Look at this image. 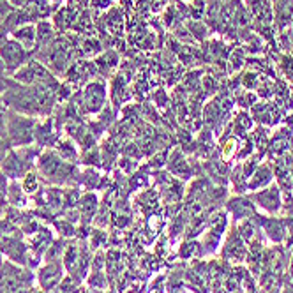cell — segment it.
<instances>
[{
  "mask_svg": "<svg viewBox=\"0 0 293 293\" xmlns=\"http://www.w3.org/2000/svg\"><path fill=\"white\" fill-rule=\"evenodd\" d=\"M7 131L14 145H25L34 142L35 122L28 117H11L7 120Z\"/></svg>",
  "mask_w": 293,
  "mask_h": 293,
  "instance_id": "1",
  "label": "cell"
},
{
  "mask_svg": "<svg viewBox=\"0 0 293 293\" xmlns=\"http://www.w3.org/2000/svg\"><path fill=\"white\" fill-rule=\"evenodd\" d=\"M104 97H106V89L99 81H92L89 83L83 92V103L80 104L81 108L87 113H97L104 104Z\"/></svg>",
  "mask_w": 293,
  "mask_h": 293,
  "instance_id": "2",
  "label": "cell"
},
{
  "mask_svg": "<svg viewBox=\"0 0 293 293\" xmlns=\"http://www.w3.org/2000/svg\"><path fill=\"white\" fill-rule=\"evenodd\" d=\"M2 60H4L5 67L11 71L18 69L25 60H27V51L18 41H9L2 46Z\"/></svg>",
  "mask_w": 293,
  "mask_h": 293,
  "instance_id": "3",
  "label": "cell"
},
{
  "mask_svg": "<svg viewBox=\"0 0 293 293\" xmlns=\"http://www.w3.org/2000/svg\"><path fill=\"white\" fill-rule=\"evenodd\" d=\"M25 170H27V164H25V159L19 157V154L11 152L7 157H4V171L9 177H18Z\"/></svg>",
  "mask_w": 293,
  "mask_h": 293,
  "instance_id": "4",
  "label": "cell"
},
{
  "mask_svg": "<svg viewBox=\"0 0 293 293\" xmlns=\"http://www.w3.org/2000/svg\"><path fill=\"white\" fill-rule=\"evenodd\" d=\"M170 170L173 171L175 175L178 177H191V168H189V162L185 161V157L182 155L180 150H175L170 157Z\"/></svg>",
  "mask_w": 293,
  "mask_h": 293,
  "instance_id": "5",
  "label": "cell"
},
{
  "mask_svg": "<svg viewBox=\"0 0 293 293\" xmlns=\"http://www.w3.org/2000/svg\"><path fill=\"white\" fill-rule=\"evenodd\" d=\"M35 28L32 25H23V27H19L18 30L14 32V39L18 41L21 46L25 48H30L35 41Z\"/></svg>",
  "mask_w": 293,
  "mask_h": 293,
  "instance_id": "6",
  "label": "cell"
},
{
  "mask_svg": "<svg viewBox=\"0 0 293 293\" xmlns=\"http://www.w3.org/2000/svg\"><path fill=\"white\" fill-rule=\"evenodd\" d=\"M57 154H58V157L64 159V161H73L78 155V148L71 140H60L57 145Z\"/></svg>",
  "mask_w": 293,
  "mask_h": 293,
  "instance_id": "7",
  "label": "cell"
},
{
  "mask_svg": "<svg viewBox=\"0 0 293 293\" xmlns=\"http://www.w3.org/2000/svg\"><path fill=\"white\" fill-rule=\"evenodd\" d=\"M258 200H262V205L267 208H270V210H274V208L279 207V193L276 187H270L269 191H265V193H262L258 196Z\"/></svg>",
  "mask_w": 293,
  "mask_h": 293,
  "instance_id": "8",
  "label": "cell"
},
{
  "mask_svg": "<svg viewBox=\"0 0 293 293\" xmlns=\"http://www.w3.org/2000/svg\"><path fill=\"white\" fill-rule=\"evenodd\" d=\"M74 19H76V12H74V9L64 7L62 11L57 12V16H55V23H57L60 28H67Z\"/></svg>",
  "mask_w": 293,
  "mask_h": 293,
  "instance_id": "9",
  "label": "cell"
},
{
  "mask_svg": "<svg viewBox=\"0 0 293 293\" xmlns=\"http://www.w3.org/2000/svg\"><path fill=\"white\" fill-rule=\"evenodd\" d=\"M270 178H272V171L269 170V166H260L258 171L255 173V177H253V180H251V187H256V185H265L270 182Z\"/></svg>",
  "mask_w": 293,
  "mask_h": 293,
  "instance_id": "10",
  "label": "cell"
},
{
  "mask_svg": "<svg viewBox=\"0 0 293 293\" xmlns=\"http://www.w3.org/2000/svg\"><path fill=\"white\" fill-rule=\"evenodd\" d=\"M80 208H81V212L85 214L87 217L92 216L94 210H96V196H94V194H87V196L81 200Z\"/></svg>",
  "mask_w": 293,
  "mask_h": 293,
  "instance_id": "11",
  "label": "cell"
},
{
  "mask_svg": "<svg viewBox=\"0 0 293 293\" xmlns=\"http://www.w3.org/2000/svg\"><path fill=\"white\" fill-rule=\"evenodd\" d=\"M237 138H232V140H228V143L224 145V148H223V159H230V157H233V154L237 152Z\"/></svg>",
  "mask_w": 293,
  "mask_h": 293,
  "instance_id": "12",
  "label": "cell"
},
{
  "mask_svg": "<svg viewBox=\"0 0 293 293\" xmlns=\"http://www.w3.org/2000/svg\"><path fill=\"white\" fill-rule=\"evenodd\" d=\"M23 189L27 191V193H34V191L37 189V177H35L34 173H28L27 177H25Z\"/></svg>",
  "mask_w": 293,
  "mask_h": 293,
  "instance_id": "13",
  "label": "cell"
},
{
  "mask_svg": "<svg viewBox=\"0 0 293 293\" xmlns=\"http://www.w3.org/2000/svg\"><path fill=\"white\" fill-rule=\"evenodd\" d=\"M7 115H5V108L0 103V136L7 135Z\"/></svg>",
  "mask_w": 293,
  "mask_h": 293,
  "instance_id": "14",
  "label": "cell"
},
{
  "mask_svg": "<svg viewBox=\"0 0 293 293\" xmlns=\"http://www.w3.org/2000/svg\"><path fill=\"white\" fill-rule=\"evenodd\" d=\"M97 161H99V152H97V148H94L92 150V154L90 152H87V155H85V162H92V164H97Z\"/></svg>",
  "mask_w": 293,
  "mask_h": 293,
  "instance_id": "15",
  "label": "cell"
},
{
  "mask_svg": "<svg viewBox=\"0 0 293 293\" xmlns=\"http://www.w3.org/2000/svg\"><path fill=\"white\" fill-rule=\"evenodd\" d=\"M110 0H92V5L97 9H103V7H108Z\"/></svg>",
  "mask_w": 293,
  "mask_h": 293,
  "instance_id": "16",
  "label": "cell"
},
{
  "mask_svg": "<svg viewBox=\"0 0 293 293\" xmlns=\"http://www.w3.org/2000/svg\"><path fill=\"white\" fill-rule=\"evenodd\" d=\"M53 2H60V0H53Z\"/></svg>",
  "mask_w": 293,
  "mask_h": 293,
  "instance_id": "17",
  "label": "cell"
}]
</instances>
